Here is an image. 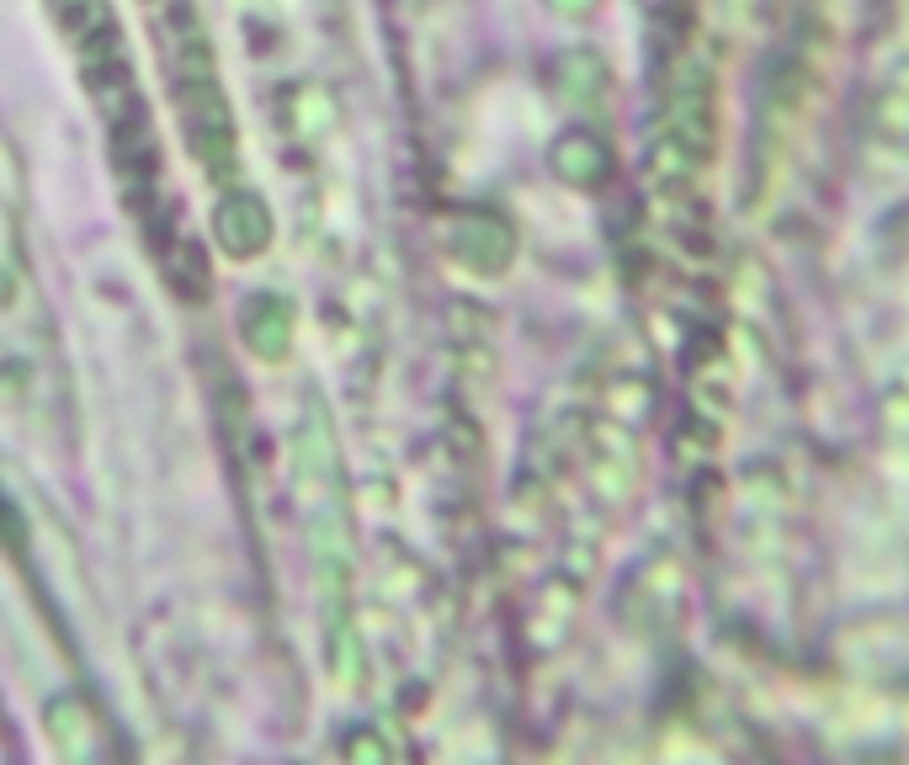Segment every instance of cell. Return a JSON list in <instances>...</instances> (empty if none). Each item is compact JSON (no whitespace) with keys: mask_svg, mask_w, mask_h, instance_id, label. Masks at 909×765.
Here are the masks:
<instances>
[{"mask_svg":"<svg viewBox=\"0 0 909 765\" xmlns=\"http://www.w3.org/2000/svg\"><path fill=\"white\" fill-rule=\"evenodd\" d=\"M256 314H261L267 324L246 320L250 346H261V356H282V341H288V309H282V303H256Z\"/></svg>","mask_w":909,"mask_h":765,"instance_id":"6da1fadb","label":"cell"}]
</instances>
